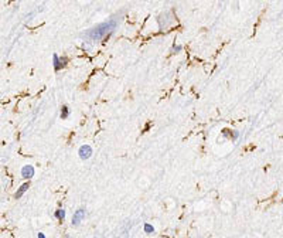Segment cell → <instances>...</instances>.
I'll return each mask as SVG.
<instances>
[{"mask_svg": "<svg viewBox=\"0 0 283 238\" xmlns=\"http://www.w3.org/2000/svg\"><path fill=\"white\" fill-rule=\"evenodd\" d=\"M116 27V20H108L105 21V23H101V24H98L96 27L91 28L89 31L85 33V37L87 39H89L91 41H99V40L105 39L108 34H111V33L115 30Z\"/></svg>", "mask_w": 283, "mask_h": 238, "instance_id": "obj_1", "label": "cell"}, {"mask_svg": "<svg viewBox=\"0 0 283 238\" xmlns=\"http://www.w3.org/2000/svg\"><path fill=\"white\" fill-rule=\"evenodd\" d=\"M78 153H79V158L81 159H89L92 154V147L89 146V145H82V146L79 147V150H78Z\"/></svg>", "mask_w": 283, "mask_h": 238, "instance_id": "obj_2", "label": "cell"}, {"mask_svg": "<svg viewBox=\"0 0 283 238\" xmlns=\"http://www.w3.org/2000/svg\"><path fill=\"white\" fill-rule=\"evenodd\" d=\"M85 218V210L84 208H78L75 213H74V217H72V225H78L81 221Z\"/></svg>", "mask_w": 283, "mask_h": 238, "instance_id": "obj_3", "label": "cell"}, {"mask_svg": "<svg viewBox=\"0 0 283 238\" xmlns=\"http://www.w3.org/2000/svg\"><path fill=\"white\" fill-rule=\"evenodd\" d=\"M53 60H54V68H55V71H59L67 63V58H59L57 54L53 55Z\"/></svg>", "mask_w": 283, "mask_h": 238, "instance_id": "obj_4", "label": "cell"}, {"mask_svg": "<svg viewBox=\"0 0 283 238\" xmlns=\"http://www.w3.org/2000/svg\"><path fill=\"white\" fill-rule=\"evenodd\" d=\"M21 176L24 178H30L34 176V167L33 166H24L21 169Z\"/></svg>", "mask_w": 283, "mask_h": 238, "instance_id": "obj_5", "label": "cell"}, {"mask_svg": "<svg viewBox=\"0 0 283 238\" xmlns=\"http://www.w3.org/2000/svg\"><path fill=\"white\" fill-rule=\"evenodd\" d=\"M28 187H30V184H28V183H24V184H23V186L20 187V189H18V191L16 193V194H14V197H16V199H20V197L23 196V194H24V193L28 190Z\"/></svg>", "mask_w": 283, "mask_h": 238, "instance_id": "obj_6", "label": "cell"}, {"mask_svg": "<svg viewBox=\"0 0 283 238\" xmlns=\"http://www.w3.org/2000/svg\"><path fill=\"white\" fill-rule=\"evenodd\" d=\"M55 217L58 218V220L61 221V223H63V221L65 220V211L61 210V208H59V210H57V211H55Z\"/></svg>", "mask_w": 283, "mask_h": 238, "instance_id": "obj_7", "label": "cell"}, {"mask_svg": "<svg viewBox=\"0 0 283 238\" xmlns=\"http://www.w3.org/2000/svg\"><path fill=\"white\" fill-rule=\"evenodd\" d=\"M68 115H70V109H68V106L64 105L63 108H61V118L65 119V118H68Z\"/></svg>", "mask_w": 283, "mask_h": 238, "instance_id": "obj_8", "label": "cell"}, {"mask_svg": "<svg viewBox=\"0 0 283 238\" xmlns=\"http://www.w3.org/2000/svg\"><path fill=\"white\" fill-rule=\"evenodd\" d=\"M144 231H146L147 234H152V232L154 231L153 225H150V224H144Z\"/></svg>", "mask_w": 283, "mask_h": 238, "instance_id": "obj_9", "label": "cell"}, {"mask_svg": "<svg viewBox=\"0 0 283 238\" xmlns=\"http://www.w3.org/2000/svg\"><path fill=\"white\" fill-rule=\"evenodd\" d=\"M181 48H183L181 46H173V51H174V53H178V51H181Z\"/></svg>", "mask_w": 283, "mask_h": 238, "instance_id": "obj_10", "label": "cell"}, {"mask_svg": "<svg viewBox=\"0 0 283 238\" xmlns=\"http://www.w3.org/2000/svg\"><path fill=\"white\" fill-rule=\"evenodd\" d=\"M38 238H46V235L42 234V232H40V234H38Z\"/></svg>", "mask_w": 283, "mask_h": 238, "instance_id": "obj_11", "label": "cell"}]
</instances>
